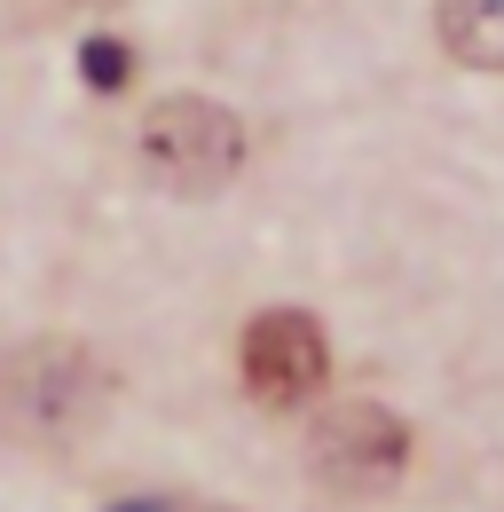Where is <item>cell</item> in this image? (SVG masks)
<instances>
[{
  "mask_svg": "<svg viewBox=\"0 0 504 512\" xmlns=\"http://www.w3.org/2000/svg\"><path fill=\"white\" fill-rule=\"evenodd\" d=\"M111 410V371L87 339H24L0 355V442L16 449H79Z\"/></svg>",
  "mask_w": 504,
  "mask_h": 512,
  "instance_id": "1",
  "label": "cell"
},
{
  "mask_svg": "<svg viewBox=\"0 0 504 512\" xmlns=\"http://www.w3.org/2000/svg\"><path fill=\"white\" fill-rule=\"evenodd\" d=\"M134 150L166 197H213L245 174V119L213 95H166V103H150Z\"/></svg>",
  "mask_w": 504,
  "mask_h": 512,
  "instance_id": "2",
  "label": "cell"
},
{
  "mask_svg": "<svg viewBox=\"0 0 504 512\" xmlns=\"http://www.w3.org/2000/svg\"><path fill=\"white\" fill-rule=\"evenodd\" d=\"M308 465H315V481L339 489V497H378V489H394L402 465H410V426H402L386 402H339V410L315 418Z\"/></svg>",
  "mask_w": 504,
  "mask_h": 512,
  "instance_id": "3",
  "label": "cell"
},
{
  "mask_svg": "<svg viewBox=\"0 0 504 512\" xmlns=\"http://www.w3.org/2000/svg\"><path fill=\"white\" fill-rule=\"evenodd\" d=\"M331 371V347H323V323L300 308H268L245 331V394L268 410H300Z\"/></svg>",
  "mask_w": 504,
  "mask_h": 512,
  "instance_id": "4",
  "label": "cell"
},
{
  "mask_svg": "<svg viewBox=\"0 0 504 512\" xmlns=\"http://www.w3.org/2000/svg\"><path fill=\"white\" fill-rule=\"evenodd\" d=\"M434 32L465 71H504V0H434Z\"/></svg>",
  "mask_w": 504,
  "mask_h": 512,
  "instance_id": "5",
  "label": "cell"
},
{
  "mask_svg": "<svg viewBox=\"0 0 504 512\" xmlns=\"http://www.w3.org/2000/svg\"><path fill=\"white\" fill-rule=\"evenodd\" d=\"M79 79H87L95 95H119L126 79H134V48H126V40H111V32H95V40L79 48Z\"/></svg>",
  "mask_w": 504,
  "mask_h": 512,
  "instance_id": "6",
  "label": "cell"
},
{
  "mask_svg": "<svg viewBox=\"0 0 504 512\" xmlns=\"http://www.w3.org/2000/svg\"><path fill=\"white\" fill-rule=\"evenodd\" d=\"M126 512H174V505H126Z\"/></svg>",
  "mask_w": 504,
  "mask_h": 512,
  "instance_id": "7",
  "label": "cell"
},
{
  "mask_svg": "<svg viewBox=\"0 0 504 512\" xmlns=\"http://www.w3.org/2000/svg\"><path fill=\"white\" fill-rule=\"evenodd\" d=\"M87 8H111V0H87Z\"/></svg>",
  "mask_w": 504,
  "mask_h": 512,
  "instance_id": "8",
  "label": "cell"
}]
</instances>
